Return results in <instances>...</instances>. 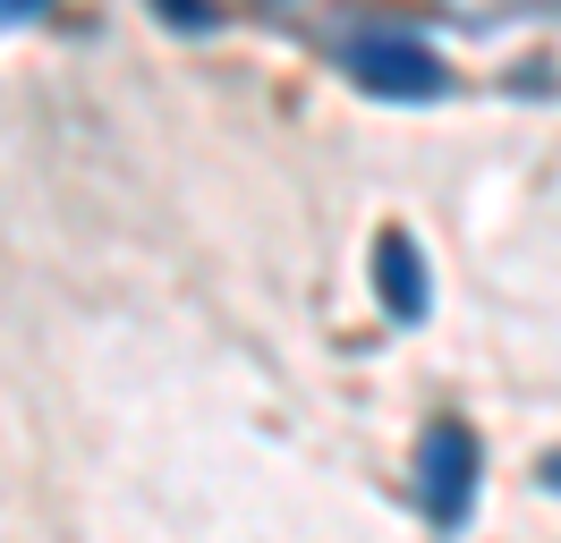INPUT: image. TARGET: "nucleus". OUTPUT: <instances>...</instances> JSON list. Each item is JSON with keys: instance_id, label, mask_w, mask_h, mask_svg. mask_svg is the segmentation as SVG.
<instances>
[{"instance_id": "nucleus-1", "label": "nucleus", "mask_w": 561, "mask_h": 543, "mask_svg": "<svg viewBox=\"0 0 561 543\" xmlns=\"http://www.w3.org/2000/svg\"><path fill=\"white\" fill-rule=\"evenodd\" d=\"M350 77L366 85V94L383 102H434L451 77H443V60L425 51V43H400V34H366V43H350Z\"/></svg>"}, {"instance_id": "nucleus-2", "label": "nucleus", "mask_w": 561, "mask_h": 543, "mask_svg": "<svg viewBox=\"0 0 561 543\" xmlns=\"http://www.w3.org/2000/svg\"><path fill=\"white\" fill-rule=\"evenodd\" d=\"M417 493H425V509H434L443 527L468 518V493H477V434H468V425H434V434H425Z\"/></svg>"}, {"instance_id": "nucleus-5", "label": "nucleus", "mask_w": 561, "mask_h": 543, "mask_svg": "<svg viewBox=\"0 0 561 543\" xmlns=\"http://www.w3.org/2000/svg\"><path fill=\"white\" fill-rule=\"evenodd\" d=\"M43 0H0V18H35Z\"/></svg>"}, {"instance_id": "nucleus-3", "label": "nucleus", "mask_w": 561, "mask_h": 543, "mask_svg": "<svg viewBox=\"0 0 561 543\" xmlns=\"http://www.w3.org/2000/svg\"><path fill=\"white\" fill-rule=\"evenodd\" d=\"M375 289H383L391 323H417V314H425V255L409 246V230L375 238Z\"/></svg>"}, {"instance_id": "nucleus-6", "label": "nucleus", "mask_w": 561, "mask_h": 543, "mask_svg": "<svg viewBox=\"0 0 561 543\" xmlns=\"http://www.w3.org/2000/svg\"><path fill=\"white\" fill-rule=\"evenodd\" d=\"M545 484H561V459H545Z\"/></svg>"}, {"instance_id": "nucleus-4", "label": "nucleus", "mask_w": 561, "mask_h": 543, "mask_svg": "<svg viewBox=\"0 0 561 543\" xmlns=\"http://www.w3.org/2000/svg\"><path fill=\"white\" fill-rule=\"evenodd\" d=\"M153 9H162V18H171V26H213V0H153Z\"/></svg>"}]
</instances>
